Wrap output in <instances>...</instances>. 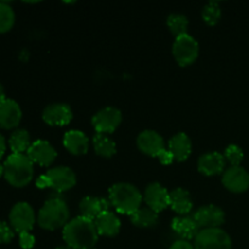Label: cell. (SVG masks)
Returning a JSON list of instances; mask_svg holds the SVG:
<instances>
[{
	"mask_svg": "<svg viewBox=\"0 0 249 249\" xmlns=\"http://www.w3.org/2000/svg\"><path fill=\"white\" fill-rule=\"evenodd\" d=\"M63 240L72 249H92L99 240L95 223L84 216H77L63 228Z\"/></svg>",
	"mask_w": 249,
	"mask_h": 249,
	"instance_id": "obj_1",
	"label": "cell"
},
{
	"mask_svg": "<svg viewBox=\"0 0 249 249\" xmlns=\"http://www.w3.org/2000/svg\"><path fill=\"white\" fill-rule=\"evenodd\" d=\"M108 201L121 214L133 215L142 203V195L129 182H117L109 187Z\"/></svg>",
	"mask_w": 249,
	"mask_h": 249,
	"instance_id": "obj_2",
	"label": "cell"
},
{
	"mask_svg": "<svg viewBox=\"0 0 249 249\" xmlns=\"http://www.w3.org/2000/svg\"><path fill=\"white\" fill-rule=\"evenodd\" d=\"M34 174L33 162L27 155L12 153L4 163V178L14 187H24L32 181Z\"/></svg>",
	"mask_w": 249,
	"mask_h": 249,
	"instance_id": "obj_3",
	"label": "cell"
},
{
	"mask_svg": "<svg viewBox=\"0 0 249 249\" xmlns=\"http://www.w3.org/2000/svg\"><path fill=\"white\" fill-rule=\"evenodd\" d=\"M70 219V209L60 197H51L44 203L38 214V224L45 230L53 231L65 228Z\"/></svg>",
	"mask_w": 249,
	"mask_h": 249,
	"instance_id": "obj_4",
	"label": "cell"
},
{
	"mask_svg": "<svg viewBox=\"0 0 249 249\" xmlns=\"http://www.w3.org/2000/svg\"><path fill=\"white\" fill-rule=\"evenodd\" d=\"M77 182L74 172L68 167H55L49 169L36 180L39 189H53L56 192H65L72 189Z\"/></svg>",
	"mask_w": 249,
	"mask_h": 249,
	"instance_id": "obj_5",
	"label": "cell"
},
{
	"mask_svg": "<svg viewBox=\"0 0 249 249\" xmlns=\"http://www.w3.org/2000/svg\"><path fill=\"white\" fill-rule=\"evenodd\" d=\"M232 241L223 229H202L195 237V249H231Z\"/></svg>",
	"mask_w": 249,
	"mask_h": 249,
	"instance_id": "obj_6",
	"label": "cell"
},
{
	"mask_svg": "<svg viewBox=\"0 0 249 249\" xmlns=\"http://www.w3.org/2000/svg\"><path fill=\"white\" fill-rule=\"evenodd\" d=\"M199 53L198 43L190 34H184L175 39L173 44V55L180 66H190L197 60Z\"/></svg>",
	"mask_w": 249,
	"mask_h": 249,
	"instance_id": "obj_7",
	"label": "cell"
},
{
	"mask_svg": "<svg viewBox=\"0 0 249 249\" xmlns=\"http://www.w3.org/2000/svg\"><path fill=\"white\" fill-rule=\"evenodd\" d=\"M10 224L16 232H29L36 224V214L31 204L27 202H18L10 212Z\"/></svg>",
	"mask_w": 249,
	"mask_h": 249,
	"instance_id": "obj_8",
	"label": "cell"
},
{
	"mask_svg": "<svg viewBox=\"0 0 249 249\" xmlns=\"http://www.w3.org/2000/svg\"><path fill=\"white\" fill-rule=\"evenodd\" d=\"M91 123L99 134H111L122 123V112L116 107H105L94 114Z\"/></svg>",
	"mask_w": 249,
	"mask_h": 249,
	"instance_id": "obj_9",
	"label": "cell"
},
{
	"mask_svg": "<svg viewBox=\"0 0 249 249\" xmlns=\"http://www.w3.org/2000/svg\"><path fill=\"white\" fill-rule=\"evenodd\" d=\"M194 218L201 229H216L220 228L225 221V213L219 207L208 204L197 209Z\"/></svg>",
	"mask_w": 249,
	"mask_h": 249,
	"instance_id": "obj_10",
	"label": "cell"
},
{
	"mask_svg": "<svg viewBox=\"0 0 249 249\" xmlns=\"http://www.w3.org/2000/svg\"><path fill=\"white\" fill-rule=\"evenodd\" d=\"M223 185L231 192L241 194L249 189V173L245 168L230 167L223 174Z\"/></svg>",
	"mask_w": 249,
	"mask_h": 249,
	"instance_id": "obj_11",
	"label": "cell"
},
{
	"mask_svg": "<svg viewBox=\"0 0 249 249\" xmlns=\"http://www.w3.org/2000/svg\"><path fill=\"white\" fill-rule=\"evenodd\" d=\"M169 196L170 192H168L160 182H152L146 187L143 199L148 208L158 214L169 207Z\"/></svg>",
	"mask_w": 249,
	"mask_h": 249,
	"instance_id": "obj_12",
	"label": "cell"
},
{
	"mask_svg": "<svg viewBox=\"0 0 249 249\" xmlns=\"http://www.w3.org/2000/svg\"><path fill=\"white\" fill-rule=\"evenodd\" d=\"M27 156L33 163H38L39 165L48 167L53 164V160L57 157V152L50 142L45 140H36L31 145L27 151Z\"/></svg>",
	"mask_w": 249,
	"mask_h": 249,
	"instance_id": "obj_13",
	"label": "cell"
},
{
	"mask_svg": "<svg viewBox=\"0 0 249 249\" xmlns=\"http://www.w3.org/2000/svg\"><path fill=\"white\" fill-rule=\"evenodd\" d=\"M73 118L71 107L67 104H51L43 111V121L53 126L67 125Z\"/></svg>",
	"mask_w": 249,
	"mask_h": 249,
	"instance_id": "obj_14",
	"label": "cell"
},
{
	"mask_svg": "<svg viewBox=\"0 0 249 249\" xmlns=\"http://www.w3.org/2000/svg\"><path fill=\"white\" fill-rule=\"evenodd\" d=\"M22 119L19 105L11 99H5L0 102V126L2 129H15Z\"/></svg>",
	"mask_w": 249,
	"mask_h": 249,
	"instance_id": "obj_15",
	"label": "cell"
},
{
	"mask_svg": "<svg viewBox=\"0 0 249 249\" xmlns=\"http://www.w3.org/2000/svg\"><path fill=\"white\" fill-rule=\"evenodd\" d=\"M136 143L141 152L151 157H157L158 153L164 148V141L162 136L155 130H143L142 133L139 134Z\"/></svg>",
	"mask_w": 249,
	"mask_h": 249,
	"instance_id": "obj_16",
	"label": "cell"
},
{
	"mask_svg": "<svg viewBox=\"0 0 249 249\" xmlns=\"http://www.w3.org/2000/svg\"><path fill=\"white\" fill-rule=\"evenodd\" d=\"M199 173L207 177L218 175L225 168V157L219 152H208L202 155L197 162Z\"/></svg>",
	"mask_w": 249,
	"mask_h": 249,
	"instance_id": "obj_17",
	"label": "cell"
},
{
	"mask_svg": "<svg viewBox=\"0 0 249 249\" xmlns=\"http://www.w3.org/2000/svg\"><path fill=\"white\" fill-rule=\"evenodd\" d=\"M109 206H111V203H109V201H107V199L101 198V197L88 196L84 197V198L80 201L79 209L80 213H82V216L94 221L100 214L108 211Z\"/></svg>",
	"mask_w": 249,
	"mask_h": 249,
	"instance_id": "obj_18",
	"label": "cell"
},
{
	"mask_svg": "<svg viewBox=\"0 0 249 249\" xmlns=\"http://www.w3.org/2000/svg\"><path fill=\"white\" fill-rule=\"evenodd\" d=\"M96 230L99 235L107 236V237H113L119 233L121 230V220L118 216L112 212L107 211L100 214L94 220Z\"/></svg>",
	"mask_w": 249,
	"mask_h": 249,
	"instance_id": "obj_19",
	"label": "cell"
},
{
	"mask_svg": "<svg viewBox=\"0 0 249 249\" xmlns=\"http://www.w3.org/2000/svg\"><path fill=\"white\" fill-rule=\"evenodd\" d=\"M172 229L174 230V232L177 233L179 237H181V240H191L197 236V233L199 232V226L196 223L194 216H177L172 220Z\"/></svg>",
	"mask_w": 249,
	"mask_h": 249,
	"instance_id": "obj_20",
	"label": "cell"
},
{
	"mask_svg": "<svg viewBox=\"0 0 249 249\" xmlns=\"http://www.w3.org/2000/svg\"><path fill=\"white\" fill-rule=\"evenodd\" d=\"M63 146L72 155L82 156L89 150V140L83 131L70 130L63 136Z\"/></svg>",
	"mask_w": 249,
	"mask_h": 249,
	"instance_id": "obj_21",
	"label": "cell"
},
{
	"mask_svg": "<svg viewBox=\"0 0 249 249\" xmlns=\"http://www.w3.org/2000/svg\"><path fill=\"white\" fill-rule=\"evenodd\" d=\"M169 207L180 215H187L194 208V202L191 199V195L189 191L178 187L170 192Z\"/></svg>",
	"mask_w": 249,
	"mask_h": 249,
	"instance_id": "obj_22",
	"label": "cell"
},
{
	"mask_svg": "<svg viewBox=\"0 0 249 249\" xmlns=\"http://www.w3.org/2000/svg\"><path fill=\"white\" fill-rule=\"evenodd\" d=\"M169 151L178 162H184L191 155V140L185 133H179L169 140Z\"/></svg>",
	"mask_w": 249,
	"mask_h": 249,
	"instance_id": "obj_23",
	"label": "cell"
},
{
	"mask_svg": "<svg viewBox=\"0 0 249 249\" xmlns=\"http://www.w3.org/2000/svg\"><path fill=\"white\" fill-rule=\"evenodd\" d=\"M92 145H94L95 152L101 157L109 158L117 152L116 142L106 134H95L92 138Z\"/></svg>",
	"mask_w": 249,
	"mask_h": 249,
	"instance_id": "obj_24",
	"label": "cell"
},
{
	"mask_svg": "<svg viewBox=\"0 0 249 249\" xmlns=\"http://www.w3.org/2000/svg\"><path fill=\"white\" fill-rule=\"evenodd\" d=\"M10 148L14 153L17 155H23L24 151H28L31 147V136L26 129H16L11 134L9 140Z\"/></svg>",
	"mask_w": 249,
	"mask_h": 249,
	"instance_id": "obj_25",
	"label": "cell"
},
{
	"mask_svg": "<svg viewBox=\"0 0 249 249\" xmlns=\"http://www.w3.org/2000/svg\"><path fill=\"white\" fill-rule=\"evenodd\" d=\"M130 219L131 223L138 228L150 229L157 225L158 214L148 207L147 208H139L133 215H130Z\"/></svg>",
	"mask_w": 249,
	"mask_h": 249,
	"instance_id": "obj_26",
	"label": "cell"
},
{
	"mask_svg": "<svg viewBox=\"0 0 249 249\" xmlns=\"http://www.w3.org/2000/svg\"><path fill=\"white\" fill-rule=\"evenodd\" d=\"M167 26L169 31L174 34L175 36H184L187 34V26H189V19L185 15L181 14H172L167 18Z\"/></svg>",
	"mask_w": 249,
	"mask_h": 249,
	"instance_id": "obj_27",
	"label": "cell"
},
{
	"mask_svg": "<svg viewBox=\"0 0 249 249\" xmlns=\"http://www.w3.org/2000/svg\"><path fill=\"white\" fill-rule=\"evenodd\" d=\"M15 12L7 2H0V33H6L14 27Z\"/></svg>",
	"mask_w": 249,
	"mask_h": 249,
	"instance_id": "obj_28",
	"label": "cell"
},
{
	"mask_svg": "<svg viewBox=\"0 0 249 249\" xmlns=\"http://www.w3.org/2000/svg\"><path fill=\"white\" fill-rule=\"evenodd\" d=\"M202 17L203 21L209 26H214L219 22L221 17V9L218 1H211L202 10Z\"/></svg>",
	"mask_w": 249,
	"mask_h": 249,
	"instance_id": "obj_29",
	"label": "cell"
},
{
	"mask_svg": "<svg viewBox=\"0 0 249 249\" xmlns=\"http://www.w3.org/2000/svg\"><path fill=\"white\" fill-rule=\"evenodd\" d=\"M224 157L231 164V167H237L243 160V151L237 145H229L224 152Z\"/></svg>",
	"mask_w": 249,
	"mask_h": 249,
	"instance_id": "obj_30",
	"label": "cell"
},
{
	"mask_svg": "<svg viewBox=\"0 0 249 249\" xmlns=\"http://www.w3.org/2000/svg\"><path fill=\"white\" fill-rule=\"evenodd\" d=\"M14 238V230L5 221L0 220V243H9Z\"/></svg>",
	"mask_w": 249,
	"mask_h": 249,
	"instance_id": "obj_31",
	"label": "cell"
},
{
	"mask_svg": "<svg viewBox=\"0 0 249 249\" xmlns=\"http://www.w3.org/2000/svg\"><path fill=\"white\" fill-rule=\"evenodd\" d=\"M34 243H36V238L33 235L29 232H22L19 233V246L23 249H31L33 248Z\"/></svg>",
	"mask_w": 249,
	"mask_h": 249,
	"instance_id": "obj_32",
	"label": "cell"
},
{
	"mask_svg": "<svg viewBox=\"0 0 249 249\" xmlns=\"http://www.w3.org/2000/svg\"><path fill=\"white\" fill-rule=\"evenodd\" d=\"M157 157L163 165L172 164L173 160H174V157H173L172 152H170L169 150H165V148H163V150L158 153Z\"/></svg>",
	"mask_w": 249,
	"mask_h": 249,
	"instance_id": "obj_33",
	"label": "cell"
},
{
	"mask_svg": "<svg viewBox=\"0 0 249 249\" xmlns=\"http://www.w3.org/2000/svg\"><path fill=\"white\" fill-rule=\"evenodd\" d=\"M169 249H195V247L189 242V241L179 240L177 241V242L173 243Z\"/></svg>",
	"mask_w": 249,
	"mask_h": 249,
	"instance_id": "obj_34",
	"label": "cell"
},
{
	"mask_svg": "<svg viewBox=\"0 0 249 249\" xmlns=\"http://www.w3.org/2000/svg\"><path fill=\"white\" fill-rule=\"evenodd\" d=\"M5 150H6V142H5V139L4 136L0 134V158L4 156L5 153Z\"/></svg>",
	"mask_w": 249,
	"mask_h": 249,
	"instance_id": "obj_35",
	"label": "cell"
},
{
	"mask_svg": "<svg viewBox=\"0 0 249 249\" xmlns=\"http://www.w3.org/2000/svg\"><path fill=\"white\" fill-rule=\"evenodd\" d=\"M5 99H6V97H5V89H4V87H2L1 83H0V102Z\"/></svg>",
	"mask_w": 249,
	"mask_h": 249,
	"instance_id": "obj_36",
	"label": "cell"
},
{
	"mask_svg": "<svg viewBox=\"0 0 249 249\" xmlns=\"http://www.w3.org/2000/svg\"><path fill=\"white\" fill-rule=\"evenodd\" d=\"M2 175H4V165L0 164V178H1Z\"/></svg>",
	"mask_w": 249,
	"mask_h": 249,
	"instance_id": "obj_37",
	"label": "cell"
},
{
	"mask_svg": "<svg viewBox=\"0 0 249 249\" xmlns=\"http://www.w3.org/2000/svg\"><path fill=\"white\" fill-rule=\"evenodd\" d=\"M56 249H72V248H71L70 246H67V245H66V246H60V247H58V248H56Z\"/></svg>",
	"mask_w": 249,
	"mask_h": 249,
	"instance_id": "obj_38",
	"label": "cell"
}]
</instances>
